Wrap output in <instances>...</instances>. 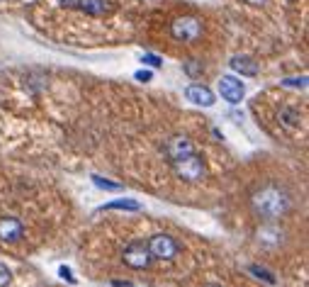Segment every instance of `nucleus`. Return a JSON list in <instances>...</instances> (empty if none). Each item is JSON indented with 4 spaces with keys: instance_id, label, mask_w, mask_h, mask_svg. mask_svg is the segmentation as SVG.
Returning <instances> with one entry per match:
<instances>
[{
    "instance_id": "nucleus-1",
    "label": "nucleus",
    "mask_w": 309,
    "mask_h": 287,
    "mask_svg": "<svg viewBox=\"0 0 309 287\" xmlns=\"http://www.w3.org/2000/svg\"><path fill=\"white\" fill-rule=\"evenodd\" d=\"M251 205H254V212L258 217H263V219H280L285 212L290 210V195L285 192V188L270 183V185L260 188L258 192H254Z\"/></svg>"
},
{
    "instance_id": "nucleus-2",
    "label": "nucleus",
    "mask_w": 309,
    "mask_h": 287,
    "mask_svg": "<svg viewBox=\"0 0 309 287\" xmlns=\"http://www.w3.org/2000/svg\"><path fill=\"white\" fill-rule=\"evenodd\" d=\"M168 29H170V37L176 39L178 44L192 46V44H198V41L202 39V34H204V22H202L200 15L182 12V15L170 19Z\"/></svg>"
},
{
    "instance_id": "nucleus-3",
    "label": "nucleus",
    "mask_w": 309,
    "mask_h": 287,
    "mask_svg": "<svg viewBox=\"0 0 309 287\" xmlns=\"http://www.w3.org/2000/svg\"><path fill=\"white\" fill-rule=\"evenodd\" d=\"M146 246L151 251V258H161V261H170V258H176V256L180 253V246H178L176 239L168 236V234H156V236H151Z\"/></svg>"
},
{
    "instance_id": "nucleus-4",
    "label": "nucleus",
    "mask_w": 309,
    "mask_h": 287,
    "mask_svg": "<svg viewBox=\"0 0 309 287\" xmlns=\"http://www.w3.org/2000/svg\"><path fill=\"white\" fill-rule=\"evenodd\" d=\"M173 171H176V175H178V178L188 180V183H195V180H200L202 173H204V163H202V156L192 153V156H188V158H180V161H176V163H173Z\"/></svg>"
},
{
    "instance_id": "nucleus-5",
    "label": "nucleus",
    "mask_w": 309,
    "mask_h": 287,
    "mask_svg": "<svg viewBox=\"0 0 309 287\" xmlns=\"http://www.w3.org/2000/svg\"><path fill=\"white\" fill-rule=\"evenodd\" d=\"M192 153H198V151H195V144L188 136H170L166 141V156L170 158V163H176L180 158H188Z\"/></svg>"
},
{
    "instance_id": "nucleus-6",
    "label": "nucleus",
    "mask_w": 309,
    "mask_h": 287,
    "mask_svg": "<svg viewBox=\"0 0 309 287\" xmlns=\"http://www.w3.org/2000/svg\"><path fill=\"white\" fill-rule=\"evenodd\" d=\"M124 263H127L129 268L134 270H144L151 266V251L146 244L142 241H136V244H132L127 251H124Z\"/></svg>"
},
{
    "instance_id": "nucleus-7",
    "label": "nucleus",
    "mask_w": 309,
    "mask_h": 287,
    "mask_svg": "<svg viewBox=\"0 0 309 287\" xmlns=\"http://www.w3.org/2000/svg\"><path fill=\"white\" fill-rule=\"evenodd\" d=\"M219 93L222 97L226 100V102H232V105H238L241 100H244V93H246V88H244V83L234 76H222L219 80Z\"/></svg>"
},
{
    "instance_id": "nucleus-8",
    "label": "nucleus",
    "mask_w": 309,
    "mask_h": 287,
    "mask_svg": "<svg viewBox=\"0 0 309 287\" xmlns=\"http://www.w3.org/2000/svg\"><path fill=\"white\" fill-rule=\"evenodd\" d=\"M22 236H24V227H22L20 219H15V217H2L0 219V239L2 241L18 244Z\"/></svg>"
},
{
    "instance_id": "nucleus-9",
    "label": "nucleus",
    "mask_w": 309,
    "mask_h": 287,
    "mask_svg": "<svg viewBox=\"0 0 309 287\" xmlns=\"http://www.w3.org/2000/svg\"><path fill=\"white\" fill-rule=\"evenodd\" d=\"M185 97H188L190 102H195V105H202V107H212V105H214L212 90L204 88V85H190V88L185 90Z\"/></svg>"
},
{
    "instance_id": "nucleus-10",
    "label": "nucleus",
    "mask_w": 309,
    "mask_h": 287,
    "mask_svg": "<svg viewBox=\"0 0 309 287\" xmlns=\"http://www.w3.org/2000/svg\"><path fill=\"white\" fill-rule=\"evenodd\" d=\"M278 119H280V124L282 127H290V129H297L300 124H302V112L297 110V107H290V105H282L280 110H278Z\"/></svg>"
},
{
    "instance_id": "nucleus-11",
    "label": "nucleus",
    "mask_w": 309,
    "mask_h": 287,
    "mask_svg": "<svg viewBox=\"0 0 309 287\" xmlns=\"http://www.w3.org/2000/svg\"><path fill=\"white\" fill-rule=\"evenodd\" d=\"M232 68L238 71L241 76H256L258 73V63H254V58L248 56H234L232 58Z\"/></svg>"
},
{
    "instance_id": "nucleus-12",
    "label": "nucleus",
    "mask_w": 309,
    "mask_h": 287,
    "mask_svg": "<svg viewBox=\"0 0 309 287\" xmlns=\"http://www.w3.org/2000/svg\"><path fill=\"white\" fill-rule=\"evenodd\" d=\"M102 210H142V205L136 202V200H117V202H110V205H105Z\"/></svg>"
},
{
    "instance_id": "nucleus-13",
    "label": "nucleus",
    "mask_w": 309,
    "mask_h": 287,
    "mask_svg": "<svg viewBox=\"0 0 309 287\" xmlns=\"http://www.w3.org/2000/svg\"><path fill=\"white\" fill-rule=\"evenodd\" d=\"M92 183H95L98 188H102V190H110V192L122 190V185H120V183H110V180H105V178H100V175H92Z\"/></svg>"
},
{
    "instance_id": "nucleus-14",
    "label": "nucleus",
    "mask_w": 309,
    "mask_h": 287,
    "mask_svg": "<svg viewBox=\"0 0 309 287\" xmlns=\"http://www.w3.org/2000/svg\"><path fill=\"white\" fill-rule=\"evenodd\" d=\"M185 71H188V76L198 78V76H202V63L200 61H188L185 63Z\"/></svg>"
},
{
    "instance_id": "nucleus-15",
    "label": "nucleus",
    "mask_w": 309,
    "mask_h": 287,
    "mask_svg": "<svg viewBox=\"0 0 309 287\" xmlns=\"http://www.w3.org/2000/svg\"><path fill=\"white\" fill-rule=\"evenodd\" d=\"M10 278H12V273H10V268L0 263V287H8V283H10Z\"/></svg>"
},
{
    "instance_id": "nucleus-16",
    "label": "nucleus",
    "mask_w": 309,
    "mask_h": 287,
    "mask_svg": "<svg viewBox=\"0 0 309 287\" xmlns=\"http://www.w3.org/2000/svg\"><path fill=\"white\" fill-rule=\"evenodd\" d=\"M58 275H61V278L66 280V283H71V285H76V283H78V280L73 278V270H71V268H66V266H61V268H58Z\"/></svg>"
},
{
    "instance_id": "nucleus-17",
    "label": "nucleus",
    "mask_w": 309,
    "mask_h": 287,
    "mask_svg": "<svg viewBox=\"0 0 309 287\" xmlns=\"http://www.w3.org/2000/svg\"><path fill=\"white\" fill-rule=\"evenodd\" d=\"M244 5H251V7H263V5H268V0H241Z\"/></svg>"
},
{
    "instance_id": "nucleus-18",
    "label": "nucleus",
    "mask_w": 309,
    "mask_h": 287,
    "mask_svg": "<svg viewBox=\"0 0 309 287\" xmlns=\"http://www.w3.org/2000/svg\"><path fill=\"white\" fill-rule=\"evenodd\" d=\"M144 61H146V63H151L154 68H158V66L164 63V61H161V58H158V56H144Z\"/></svg>"
},
{
    "instance_id": "nucleus-19",
    "label": "nucleus",
    "mask_w": 309,
    "mask_h": 287,
    "mask_svg": "<svg viewBox=\"0 0 309 287\" xmlns=\"http://www.w3.org/2000/svg\"><path fill=\"white\" fill-rule=\"evenodd\" d=\"M136 80H144V83H148V80H151V73H148V71H136Z\"/></svg>"
},
{
    "instance_id": "nucleus-20",
    "label": "nucleus",
    "mask_w": 309,
    "mask_h": 287,
    "mask_svg": "<svg viewBox=\"0 0 309 287\" xmlns=\"http://www.w3.org/2000/svg\"><path fill=\"white\" fill-rule=\"evenodd\" d=\"M112 285H114V287H129V283H127V280H124V283H122V280H114Z\"/></svg>"
}]
</instances>
